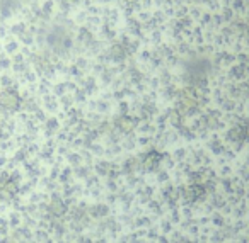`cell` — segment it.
<instances>
[{
	"mask_svg": "<svg viewBox=\"0 0 249 243\" xmlns=\"http://www.w3.org/2000/svg\"><path fill=\"white\" fill-rule=\"evenodd\" d=\"M21 99L14 90H4L0 92V107L4 111H18Z\"/></svg>",
	"mask_w": 249,
	"mask_h": 243,
	"instance_id": "1",
	"label": "cell"
},
{
	"mask_svg": "<svg viewBox=\"0 0 249 243\" xmlns=\"http://www.w3.org/2000/svg\"><path fill=\"white\" fill-rule=\"evenodd\" d=\"M18 191V185L12 180H2L0 182V197L2 199H11Z\"/></svg>",
	"mask_w": 249,
	"mask_h": 243,
	"instance_id": "2",
	"label": "cell"
}]
</instances>
